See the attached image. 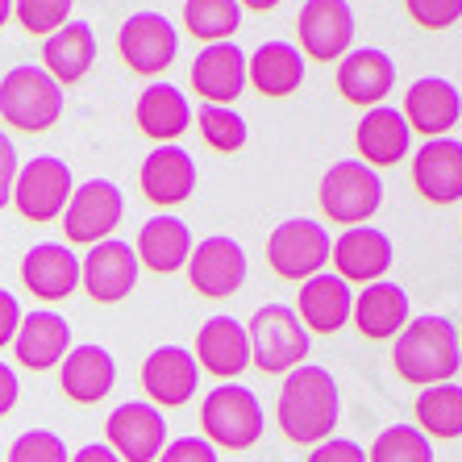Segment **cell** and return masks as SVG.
Masks as SVG:
<instances>
[{"mask_svg": "<svg viewBox=\"0 0 462 462\" xmlns=\"http://www.w3.org/2000/svg\"><path fill=\"white\" fill-rule=\"evenodd\" d=\"M337 417H342V396H337V379L325 366H296L283 375L280 404H275V420L288 441L296 446H321L325 438H334Z\"/></svg>", "mask_w": 462, "mask_h": 462, "instance_id": "cell-1", "label": "cell"}, {"mask_svg": "<svg viewBox=\"0 0 462 462\" xmlns=\"http://www.w3.org/2000/svg\"><path fill=\"white\" fill-rule=\"evenodd\" d=\"M392 366L404 383H450L462 366L458 329L446 317H417L392 337Z\"/></svg>", "mask_w": 462, "mask_h": 462, "instance_id": "cell-2", "label": "cell"}, {"mask_svg": "<svg viewBox=\"0 0 462 462\" xmlns=\"http://www.w3.org/2000/svg\"><path fill=\"white\" fill-rule=\"evenodd\" d=\"M200 425H205V441L217 450H250L267 430V412L250 387L221 383L200 404Z\"/></svg>", "mask_w": 462, "mask_h": 462, "instance_id": "cell-3", "label": "cell"}, {"mask_svg": "<svg viewBox=\"0 0 462 462\" xmlns=\"http://www.w3.org/2000/svg\"><path fill=\"white\" fill-rule=\"evenodd\" d=\"M246 342H250V363L258 371H267V375H288V371L304 366V355H309V329L288 304L254 309V317L246 325Z\"/></svg>", "mask_w": 462, "mask_h": 462, "instance_id": "cell-4", "label": "cell"}, {"mask_svg": "<svg viewBox=\"0 0 462 462\" xmlns=\"http://www.w3.org/2000/svg\"><path fill=\"white\" fill-rule=\"evenodd\" d=\"M0 117L22 134H46L63 117V88L42 67L22 63L0 79Z\"/></svg>", "mask_w": 462, "mask_h": 462, "instance_id": "cell-5", "label": "cell"}, {"mask_svg": "<svg viewBox=\"0 0 462 462\" xmlns=\"http://www.w3.org/2000/svg\"><path fill=\"white\" fill-rule=\"evenodd\" d=\"M383 205V180L363 159H342L321 175V208L337 226H366Z\"/></svg>", "mask_w": 462, "mask_h": 462, "instance_id": "cell-6", "label": "cell"}, {"mask_svg": "<svg viewBox=\"0 0 462 462\" xmlns=\"http://www.w3.org/2000/svg\"><path fill=\"white\" fill-rule=\"evenodd\" d=\"M329 250H334V237L312 217H291V221L271 229V237H267L271 271L280 280H296V283L321 275L325 263H329Z\"/></svg>", "mask_w": 462, "mask_h": 462, "instance_id": "cell-7", "label": "cell"}, {"mask_svg": "<svg viewBox=\"0 0 462 462\" xmlns=\"http://www.w3.org/2000/svg\"><path fill=\"white\" fill-rule=\"evenodd\" d=\"M125 217V196L113 180H88L79 183L71 200L63 208V234L71 246H97L108 242L113 229L121 226Z\"/></svg>", "mask_w": 462, "mask_h": 462, "instance_id": "cell-8", "label": "cell"}, {"mask_svg": "<svg viewBox=\"0 0 462 462\" xmlns=\"http://www.w3.org/2000/svg\"><path fill=\"white\" fill-rule=\"evenodd\" d=\"M71 192H76L71 167L63 159H54V154L30 159L25 167H17V180H13V205H17V213L25 221H38V226L63 217Z\"/></svg>", "mask_w": 462, "mask_h": 462, "instance_id": "cell-9", "label": "cell"}, {"mask_svg": "<svg viewBox=\"0 0 462 462\" xmlns=\"http://www.w3.org/2000/svg\"><path fill=\"white\" fill-rule=\"evenodd\" d=\"M117 54L138 76H162L180 54V33L162 13H134L117 30Z\"/></svg>", "mask_w": 462, "mask_h": 462, "instance_id": "cell-10", "label": "cell"}, {"mask_svg": "<svg viewBox=\"0 0 462 462\" xmlns=\"http://www.w3.org/2000/svg\"><path fill=\"white\" fill-rule=\"evenodd\" d=\"M296 33L300 54L317 63H337L355 42V9L346 0H304V9L296 13Z\"/></svg>", "mask_w": 462, "mask_h": 462, "instance_id": "cell-11", "label": "cell"}, {"mask_svg": "<svg viewBox=\"0 0 462 462\" xmlns=\"http://www.w3.org/2000/svg\"><path fill=\"white\" fill-rule=\"evenodd\" d=\"M105 433L108 450L121 462H159L162 446H167V420L154 404H142V400H129L108 412Z\"/></svg>", "mask_w": 462, "mask_h": 462, "instance_id": "cell-12", "label": "cell"}, {"mask_svg": "<svg viewBox=\"0 0 462 462\" xmlns=\"http://www.w3.org/2000/svg\"><path fill=\"white\" fill-rule=\"evenodd\" d=\"M188 280L208 300L234 296L246 283V250H242V242L226 234H213L205 242H196L192 258H188Z\"/></svg>", "mask_w": 462, "mask_h": 462, "instance_id": "cell-13", "label": "cell"}, {"mask_svg": "<svg viewBox=\"0 0 462 462\" xmlns=\"http://www.w3.org/2000/svg\"><path fill=\"white\" fill-rule=\"evenodd\" d=\"M79 283L97 304H121L129 291L138 288V254L129 242L108 237L88 246L84 263H79Z\"/></svg>", "mask_w": 462, "mask_h": 462, "instance_id": "cell-14", "label": "cell"}, {"mask_svg": "<svg viewBox=\"0 0 462 462\" xmlns=\"http://www.w3.org/2000/svg\"><path fill=\"white\" fill-rule=\"evenodd\" d=\"M329 263L337 267L334 275H342L346 283H379L396 263V246H392V237L383 229L355 226L334 242Z\"/></svg>", "mask_w": 462, "mask_h": 462, "instance_id": "cell-15", "label": "cell"}, {"mask_svg": "<svg viewBox=\"0 0 462 462\" xmlns=\"http://www.w3.org/2000/svg\"><path fill=\"white\" fill-rule=\"evenodd\" d=\"M142 387H146L154 409H180V404H188L196 396V387H200V366H196L192 350L159 346L142 363Z\"/></svg>", "mask_w": 462, "mask_h": 462, "instance_id": "cell-16", "label": "cell"}, {"mask_svg": "<svg viewBox=\"0 0 462 462\" xmlns=\"http://www.w3.org/2000/svg\"><path fill=\"white\" fill-rule=\"evenodd\" d=\"M412 188L430 205H458L462 200V142L425 138V146L412 154Z\"/></svg>", "mask_w": 462, "mask_h": 462, "instance_id": "cell-17", "label": "cell"}, {"mask_svg": "<svg viewBox=\"0 0 462 462\" xmlns=\"http://www.w3.org/2000/svg\"><path fill=\"white\" fill-rule=\"evenodd\" d=\"M246 51L237 42H213L196 54L192 63V88L205 105H234L246 92Z\"/></svg>", "mask_w": 462, "mask_h": 462, "instance_id": "cell-18", "label": "cell"}, {"mask_svg": "<svg viewBox=\"0 0 462 462\" xmlns=\"http://www.w3.org/2000/svg\"><path fill=\"white\" fill-rule=\"evenodd\" d=\"M400 113L409 121V129H417L425 138H450V129L462 117V97L450 79L425 76L404 92V108Z\"/></svg>", "mask_w": 462, "mask_h": 462, "instance_id": "cell-19", "label": "cell"}, {"mask_svg": "<svg viewBox=\"0 0 462 462\" xmlns=\"http://www.w3.org/2000/svg\"><path fill=\"white\" fill-rule=\"evenodd\" d=\"M196 366L208 371L217 379H237L250 366V342H246V325L237 317H208L196 334V350H192Z\"/></svg>", "mask_w": 462, "mask_h": 462, "instance_id": "cell-20", "label": "cell"}, {"mask_svg": "<svg viewBox=\"0 0 462 462\" xmlns=\"http://www.w3.org/2000/svg\"><path fill=\"white\" fill-rule=\"evenodd\" d=\"M113 383H117V363H113V355L97 342L71 346L67 358L59 363V387H63V396L76 400V404H100V400L113 392Z\"/></svg>", "mask_w": 462, "mask_h": 462, "instance_id": "cell-21", "label": "cell"}, {"mask_svg": "<svg viewBox=\"0 0 462 462\" xmlns=\"http://www.w3.org/2000/svg\"><path fill=\"white\" fill-rule=\"evenodd\" d=\"M350 312H355V291L334 271L304 280L300 296H296V317L309 334H337L350 321Z\"/></svg>", "mask_w": 462, "mask_h": 462, "instance_id": "cell-22", "label": "cell"}, {"mask_svg": "<svg viewBox=\"0 0 462 462\" xmlns=\"http://www.w3.org/2000/svg\"><path fill=\"white\" fill-rule=\"evenodd\" d=\"M396 88V63L375 46L350 51L337 63V92L358 108H379L387 100V92Z\"/></svg>", "mask_w": 462, "mask_h": 462, "instance_id": "cell-23", "label": "cell"}, {"mask_svg": "<svg viewBox=\"0 0 462 462\" xmlns=\"http://www.w3.org/2000/svg\"><path fill=\"white\" fill-rule=\"evenodd\" d=\"M22 283L38 300H67L79 288V254L63 242H38L22 258Z\"/></svg>", "mask_w": 462, "mask_h": 462, "instance_id": "cell-24", "label": "cell"}, {"mask_svg": "<svg viewBox=\"0 0 462 462\" xmlns=\"http://www.w3.org/2000/svg\"><path fill=\"white\" fill-rule=\"evenodd\" d=\"M67 350H71V325H67V317L46 312V309L22 317L17 337H13V355H17V363L25 371H51V366H59L67 358Z\"/></svg>", "mask_w": 462, "mask_h": 462, "instance_id": "cell-25", "label": "cell"}, {"mask_svg": "<svg viewBox=\"0 0 462 462\" xmlns=\"http://www.w3.org/2000/svg\"><path fill=\"white\" fill-rule=\"evenodd\" d=\"M355 146L371 171H375V167H396L412 146V129L400 108H387V105L366 108L355 129Z\"/></svg>", "mask_w": 462, "mask_h": 462, "instance_id": "cell-26", "label": "cell"}, {"mask_svg": "<svg viewBox=\"0 0 462 462\" xmlns=\"http://www.w3.org/2000/svg\"><path fill=\"white\" fill-rule=\"evenodd\" d=\"M142 192L151 205H183L196 192V159L180 146H154L142 162Z\"/></svg>", "mask_w": 462, "mask_h": 462, "instance_id": "cell-27", "label": "cell"}, {"mask_svg": "<svg viewBox=\"0 0 462 462\" xmlns=\"http://www.w3.org/2000/svg\"><path fill=\"white\" fill-rule=\"evenodd\" d=\"M192 246L196 242H192L188 221L162 213V217H151V221L138 229V246H134V254H138V263L146 271H154V275H175L180 267H188Z\"/></svg>", "mask_w": 462, "mask_h": 462, "instance_id": "cell-28", "label": "cell"}, {"mask_svg": "<svg viewBox=\"0 0 462 462\" xmlns=\"http://www.w3.org/2000/svg\"><path fill=\"white\" fill-rule=\"evenodd\" d=\"M350 321L358 325V334L366 342H387V337H396L404 325H409V291L400 288V283H366L363 291L355 296V312H350Z\"/></svg>", "mask_w": 462, "mask_h": 462, "instance_id": "cell-29", "label": "cell"}, {"mask_svg": "<svg viewBox=\"0 0 462 462\" xmlns=\"http://www.w3.org/2000/svg\"><path fill=\"white\" fill-rule=\"evenodd\" d=\"M97 63V33L88 22H67L63 30H54L42 46V71L59 88L79 84Z\"/></svg>", "mask_w": 462, "mask_h": 462, "instance_id": "cell-30", "label": "cell"}, {"mask_svg": "<svg viewBox=\"0 0 462 462\" xmlns=\"http://www.w3.org/2000/svg\"><path fill=\"white\" fill-rule=\"evenodd\" d=\"M246 79L263 92V97L280 100L291 97L304 84V54L291 42H263L246 59Z\"/></svg>", "mask_w": 462, "mask_h": 462, "instance_id": "cell-31", "label": "cell"}, {"mask_svg": "<svg viewBox=\"0 0 462 462\" xmlns=\"http://www.w3.org/2000/svg\"><path fill=\"white\" fill-rule=\"evenodd\" d=\"M134 117H138V129L146 138H154L159 146H171L183 129L192 125V105L175 84H151L138 97Z\"/></svg>", "mask_w": 462, "mask_h": 462, "instance_id": "cell-32", "label": "cell"}, {"mask_svg": "<svg viewBox=\"0 0 462 462\" xmlns=\"http://www.w3.org/2000/svg\"><path fill=\"white\" fill-rule=\"evenodd\" d=\"M417 430L425 438L438 441H454L462 438V387L458 383H433L420 387L417 396Z\"/></svg>", "mask_w": 462, "mask_h": 462, "instance_id": "cell-33", "label": "cell"}, {"mask_svg": "<svg viewBox=\"0 0 462 462\" xmlns=\"http://www.w3.org/2000/svg\"><path fill=\"white\" fill-rule=\"evenodd\" d=\"M242 25V5L237 0H183V30L200 38L205 46L234 42Z\"/></svg>", "mask_w": 462, "mask_h": 462, "instance_id": "cell-34", "label": "cell"}, {"mask_svg": "<svg viewBox=\"0 0 462 462\" xmlns=\"http://www.w3.org/2000/svg\"><path fill=\"white\" fill-rule=\"evenodd\" d=\"M366 462H433V441L417 425H392L371 441Z\"/></svg>", "mask_w": 462, "mask_h": 462, "instance_id": "cell-35", "label": "cell"}, {"mask_svg": "<svg viewBox=\"0 0 462 462\" xmlns=\"http://www.w3.org/2000/svg\"><path fill=\"white\" fill-rule=\"evenodd\" d=\"M196 121H200V138H205V146H213L217 154H237L250 138V129H246V121H242L237 108L205 105Z\"/></svg>", "mask_w": 462, "mask_h": 462, "instance_id": "cell-36", "label": "cell"}, {"mask_svg": "<svg viewBox=\"0 0 462 462\" xmlns=\"http://www.w3.org/2000/svg\"><path fill=\"white\" fill-rule=\"evenodd\" d=\"M71 5L76 0H13V17L22 22L25 33L51 38L54 30H63L71 22Z\"/></svg>", "mask_w": 462, "mask_h": 462, "instance_id": "cell-37", "label": "cell"}, {"mask_svg": "<svg viewBox=\"0 0 462 462\" xmlns=\"http://www.w3.org/2000/svg\"><path fill=\"white\" fill-rule=\"evenodd\" d=\"M9 462H71L67 441L51 430H25L9 446Z\"/></svg>", "mask_w": 462, "mask_h": 462, "instance_id": "cell-38", "label": "cell"}, {"mask_svg": "<svg viewBox=\"0 0 462 462\" xmlns=\"http://www.w3.org/2000/svg\"><path fill=\"white\" fill-rule=\"evenodd\" d=\"M404 9L420 30H450L462 22V0H404Z\"/></svg>", "mask_w": 462, "mask_h": 462, "instance_id": "cell-39", "label": "cell"}, {"mask_svg": "<svg viewBox=\"0 0 462 462\" xmlns=\"http://www.w3.org/2000/svg\"><path fill=\"white\" fill-rule=\"evenodd\" d=\"M159 462H221V458H217V446H208L205 438H175L162 446Z\"/></svg>", "mask_w": 462, "mask_h": 462, "instance_id": "cell-40", "label": "cell"}, {"mask_svg": "<svg viewBox=\"0 0 462 462\" xmlns=\"http://www.w3.org/2000/svg\"><path fill=\"white\" fill-rule=\"evenodd\" d=\"M309 462H366V450L350 438H325L321 446H312Z\"/></svg>", "mask_w": 462, "mask_h": 462, "instance_id": "cell-41", "label": "cell"}, {"mask_svg": "<svg viewBox=\"0 0 462 462\" xmlns=\"http://www.w3.org/2000/svg\"><path fill=\"white\" fill-rule=\"evenodd\" d=\"M22 317H25V312H22V304H17V296L0 288V350H5V346H13Z\"/></svg>", "mask_w": 462, "mask_h": 462, "instance_id": "cell-42", "label": "cell"}, {"mask_svg": "<svg viewBox=\"0 0 462 462\" xmlns=\"http://www.w3.org/2000/svg\"><path fill=\"white\" fill-rule=\"evenodd\" d=\"M13 180H17V146L0 134V208L13 200Z\"/></svg>", "mask_w": 462, "mask_h": 462, "instance_id": "cell-43", "label": "cell"}, {"mask_svg": "<svg viewBox=\"0 0 462 462\" xmlns=\"http://www.w3.org/2000/svg\"><path fill=\"white\" fill-rule=\"evenodd\" d=\"M22 400V383H17V371L0 363V417H9Z\"/></svg>", "mask_w": 462, "mask_h": 462, "instance_id": "cell-44", "label": "cell"}, {"mask_svg": "<svg viewBox=\"0 0 462 462\" xmlns=\"http://www.w3.org/2000/svg\"><path fill=\"white\" fill-rule=\"evenodd\" d=\"M71 462H121V458L108 450V441H92V446H84V450H79Z\"/></svg>", "mask_w": 462, "mask_h": 462, "instance_id": "cell-45", "label": "cell"}, {"mask_svg": "<svg viewBox=\"0 0 462 462\" xmlns=\"http://www.w3.org/2000/svg\"><path fill=\"white\" fill-rule=\"evenodd\" d=\"M242 9H250V13H267V9H275L280 0H237Z\"/></svg>", "mask_w": 462, "mask_h": 462, "instance_id": "cell-46", "label": "cell"}, {"mask_svg": "<svg viewBox=\"0 0 462 462\" xmlns=\"http://www.w3.org/2000/svg\"><path fill=\"white\" fill-rule=\"evenodd\" d=\"M13 17V0H0V25Z\"/></svg>", "mask_w": 462, "mask_h": 462, "instance_id": "cell-47", "label": "cell"}, {"mask_svg": "<svg viewBox=\"0 0 462 462\" xmlns=\"http://www.w3.org/2000/svg\"><path fill=\"white\" fill-rule=\"evenodd\" d=\"M458 346H462V334H458Z\"/></svg>", "mask_w": 462, "mask_h": 462, "instance_id": "cell-48", "label": "cell"}]
</instances>
